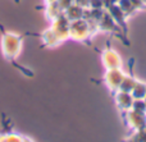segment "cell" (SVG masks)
Returning <instances> with one entry per match:
<instances>
[{
    "mask_svg": "<svg viewBox=\"0 0 146 142\" xmlns=\"http://www.w3.org/2000/svg\"><path fill=\"white\" fill-rule=\"evenodd\" d=\"M21 50V38L12 32H5L3 36V51L8 59L13 60Z\"/></svg>",
    "mask_w": 146,
    "mask_h": 142,
    "instance_id": "obj_1",
    "label": "cell"
}]
</instances>
